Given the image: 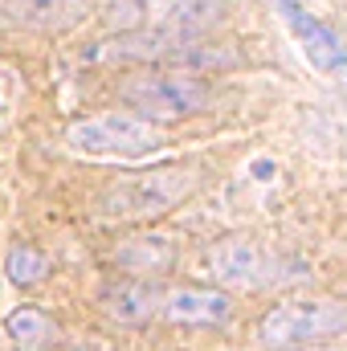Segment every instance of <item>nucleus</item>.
Here are the masks:
<instances>
[{
  "label": "nucleus",
  "mask_w": 347,
  "mask_h": 351,
  "mask_svg": "<svg viewBox=\"0 0 347 351\" xmlns=\"http://www.w3.org/2000/svg\"><path fill=\"white\" fill-rule=\"evenodd\" d=\"M160 306V290L147 282H119L102 294V311L119 323H143Z\"/></svg>",
  "instance_id": "7"
},
{
  "label": "nucleus",
  "mask_w": 347,
  "mask_h": 351,
  "mask_svg": "<svg viewBox=\"0 0 347 351\" xmlns=\"http://www.w3.org/2000/svg\"><path fill=\"white\" fill-rule=\"evenodd\" d=\"M164 315L184 327H217L233 315V302L217 290H176L164 298Z\"/></svg>",
  "instance_id": "6"
},
{
  "label": "nucleus",
  "mask_w": 347,
  "mask_h": 351,
  "mask_svg": "<svg viewBox=\"0 0 347 351\" xmlns=\"http://www.w3.org/2000/svg\"><path fill=\"white\" fill-rule=\"evenodd\" d=\"M344 86H347V78H344Z\"/></svg>",
  "instance_id": "16"
},
{
  "label": "nucleus",
  "mask_w": 347,
  "mask_h": 351,
  "mask_svg": "<svg viewBox=\"0 0 347 351\" xmlns=\"http://www.w3.org/2000/svg\"><path fill=\"white\" fill-rule=\"evenodd\" d=\"M70 147L86 156H143L164 143V135L135 114H98L70 127Z\"/></svg>",
  "instance_id": "2"
},
{
  "label": "nucleus",
  "mask_w": 347,
  "mask_h": 351,
  "mask_svg": "<svg viewBox=\"0 0 347 351\" xmlns=\"http://www.w3.org/2000/svg\"><path fill=\"white\" fill-rule=\"evenodd\" d=\"M200 184L196 168H156V172H139L123 184H115L106 196H102V208L115 213V217H152V213H168L176 200H184L192 188Z\"/></svg>",
  "instance_id": "1"
},
{
  "label": "nucleus",
  "mask_w": 347,
  "mask_h": 351,
  "mask_svg": "<svg viewBox=\"0 0 347 351\" xmlns=\"http://www.w3.org/2000/svg\"><path fill=\"white\" fill-rule=\"evenodd\" d=\"M347 327V306L339 302H282L261 319V343L270 348H286V343H302V339H323V335H339Z\"/></svg>",
  "instance_id": "3"
},
{
  "label": "nucleus",
  "mask_w": 347,
  "mask_h": 351,
  "mask_svg": "<svg viewBox=\"0 0 347 351\" xmlns=\"http://www.w3.org/2000/svg\"><path fill=\"white\" fill-rule=\"evenodd\" d=\"M278 4H282V12H286L290 29L298 33V41H302V49H307V58H311L319 70H344V66H347V49L339 45V37H335L327 25H319L311 12H302L294 0H278Z\"/></svg>",
  "instance_id": "5"
},
{
  "label": "nucleus",
  "mask_w": 347,
  "mask_h": 351,
  "mask_svg": "<svg viewBox=\"0 0 347 351\" xmlns=\"http://www.w3.org/2000/svg\"><path fill=\"white\" fill-rule=\"evenodd\" d=\"M119 262L131 265V269H168L172 265V241L168 237H135L127 250H119Z\"/></svg>",
  "instance_id": "11"
},
{
  "label": "nucleus",
  "mask_w": 347,
  "mask_h": 351,
  "mask_svg": "<svg viewBox=\"0 0 347 351\" xmlns=\"http://www.w3.org/2000/svg\"><path fill=\"white\" fill-rule=\"evenodd\" d=\"M168 58L180 66H192V70H225V66L241 62V53L229 45H184V49H168Z\"/></svg>",
  "instance_id": "14"
},
{
  "label": "nucleus",
  "mask_w": 347,
  "mask_h": 351,
  "mask_svg": "<svg viewBox=\"0 0 347 351\" xmlns=\"http://www.w3.org/2000/svg\"><path fill=\"white\" fill-rule=\"evenodd\" d=\"M123 98L152 119H180V114H196L208 106V86L196 78H180V74H143L135 82L123 86Z\"/></svg>",
  "instance_id": "4"
},
{
  "label": "nucleus",
  "mask_w": 347,
  "mask_h": 351,
  "mask_svg": "<svg viewBox=\"0 0 347 351\" xmlns=\"http://www.w3.org/2000/svg\"><path fill=\"white\" fill-rule=\"evenodd\" d=\"M8 335H12V343L16 348H37V343H45L49 335H58L53 331V323L41 315V311H29V306H21V311H12L8 315Z\"/></svg>",
  "instance_id": "13"
},
{
  "label": "nucleus",
  "mask_w": 347,
  "mask_h": 351,
  "mask_svg": "<svg viewBox=\"0 0 347 351\" xmlns=\"http://www.w3.org/2000/svg\"><path fill=\"white\" fill-rule=\"evenodd\" d=\"M221 8H225V0H176L172 21H168V33H172V37L200 33V29H208V25L221 21Z\"/></svg>",
  "instance_id": "10"
},
{
  "label": "nucleus",
  "mask_w": 347,
  "mask_h": 351,
  "mask_svg": "<svg viewBox=\"0 0 347 351\" xmlns=\"http://www.w3.org/2000/svg\"><path fill=\"white\" fill-rule=\"evenodd\" d=\"M172 0H106L102 21L110 29H139L143 21H152L156 12H164Z\"/></svg>",
  "instance_id": "12"
},
{
  "label": "nucleus",
  "mask_w": 347,
  "mask_h": 351,
  "mask_svg": "<svg viewBox=\"0 0 347 351\" xmlns=\"http://www.w3.org/2000/svg\"><path fill=\"white\" fill-rule=\"evenodd\" d=\"M4 274H8L16 286H33V282H41V278L49 274V258H45L41 250H33V245H16V250L8 254Z\"/></svg>",
  "instance_id": "15"
},
{
  "label": "nucleus",
  "mask_w": 347,
  "mask_h": 351,
  "mask_svg": "<svg viewBox=\"0 0 347 351\" xmlns=\"http://www.w3.org/2000/svg\"><path fill=\"white\" fill-rule=\"evenodd\" d=\"M208 262L221 282H254L261 269V254L250 237H229L208 254Z\"/></svg>",
  "instance_id": "8"
},
{
  "label": "nucleus",
  "mask_w": 347,
  "mask_h": 351,
  "mask_svg": "<svg viewBox=\"0 0 347 351\" xmlns=\"http://www.w3.org/2000/svg\"><path fill=\"white\" fill-rule=\"evenodd\" d=\"M86 12V0H12V21L29 29H70Z\"/></svg>",
  "instance_id": "9"
}]
</instances>
